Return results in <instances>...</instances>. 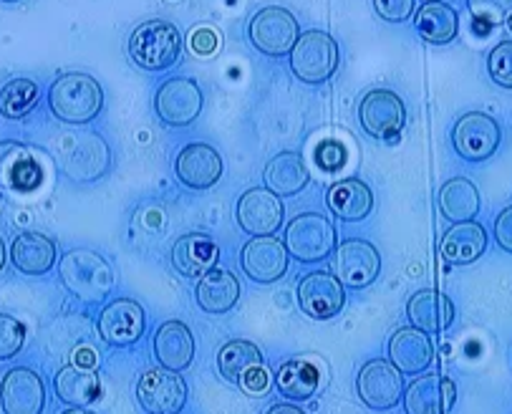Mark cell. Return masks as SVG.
I'll use <instances>...</instances> for the list:
<instances>
[{
    "label": "cell",
    "mask_w": 512,
    "mask_h": 414,
    "mask_svg": "<svg viewBox=\"0 0 512 414\" xmlns=\"http://www.w3.org/2000/svg\"><path fill=\"white\" fill-rule=\"evenodd\" d=\"M48 107L64 124H89L104 107V89L99 81L81 71L59 76L48 89Z\"/></svg>",
    "instance_id": "1"
},
{
    "label": "cell",
    "mask_w": 512,
    "mask_h": 414,
    "mask_svg": "<svg viewBox=\"0 0 512 414\" xmlns=\"http://www.w3.org/2000/svg\"><path fill=\"white\" fill-rule=\"evenodd\" d=\"M59 276L66 291L84 303H101L114 288V271L109 261L89 248H74L64 253Z\"/></svg>",
    "instance_id": "2"
},
{
    "label": "cell",
    "mask_w": 512,
    "mask_h": 414,
    "mask_svg": "<svg viewBox=\"0 0 512 414\" xmlns=\"http://www.w3.org/2000/svg\"><path fill=\"white\" fill-rule=\"evenodd\" d=\"M182 48H185L182 33L162 18L137 26L129 38V56L144 71L172 69L180 61Z\"/></svg>",
    "instance_id": "3"
},
{
    "label": "cell",
    "mask_w": 512,
    "mask_h": 414,
    "mask_svg": "<svg viewBox=\"0 0 512 414\" xmlns=\"http://www.w3.org/2000/svg\"><path fill=\"white\" fill-rule=\"evenodd\" d=\"M338 43L326 31H306L291 48V69L303 84H323L338 69Z\"/></svg>",
    "instance_id": "4"
},
{
    "label": "cell",
    "mask_w": 512,
    "mask_h": 414,
    "mask_svg": "<svg viewBox=\"0 0 512 414\" xmlns=\"http://www.w3.org/2000/svg\"><path fill=\"white\" fill-rule=\"evenodd\" d=\"M336 248V228L321 213H303L286 228V250L301 263H318Z\"/></svg>",
    "instance_id": "5"
},
{
    "label": "cell",
    "mask_w": 512,
    "mask_h": 414,
    "mask_svg": "<svg viewBox=\"0 0 512 414\" xmlns=\"http://www.w3.org/2000/svg\"><path fill=\"white\" fill-rule=\"evenodd\" d=\"M250 43L265 56H286L296 46L301 28H298L296 16L280 6H268L258 11L250 21L248 28Z\"/></svg>",
    "instance_id": "6"
},
{
    "label": "cell",
    "mask_w": 512,
    "mask_h": 414,
    "mask_svg": "<svg viewBox=\"0 0 512 414\" xmlns=\"http://www.w3.org/2000/svg\"><path fill=\"white\" fill-rule=\"evenodd\" d=\"M137 399L147 414H180L187 404V384L169 369H147L137 382Z\"/></svg>",
    "instance_id": "7"
},
{
    "label": "cell",
    "mask_w": 512,
    "mask_h": 414,
    "mask_svg": "<svg viewBox=\"0 0 512 414\" xmlns=\"http://www.w3.org/2000/svg\"><path fill=\"white\" fill-rule=\"evenodd\" d=\"M502 132L495 119L485 112H467L452 129L454 152L467 162H482L500 147Z\"/></svg>",
    "instance_id": "8"
},
{
    "label": "cell",
    "mask_w": 512,
    "mask_h": 414,
    "mask_svg": "<svg viewBox=\"0 0 512 414\" xmlns=\"http://www.w3.org/2000/svg\"><path fill=\"white\" fill-rule=\"evenodd\" d=\"M361 127L374 139H394L407 124V107L402 96L389 89H374L359 104Z\"/></svg>",
    "instance_id": "9"
},
{
    "label": "cell",
    "mask_w": 512,
    "mask_h": 414,
    "mask_svg": "<svg viewBox=\"0 0 512 414\" xmlns=\"http://www.w3.org/2000/svg\"><path fill=\"white\" fill-rule=\"evenodd\" d=\"M356 389H359L361 402L376 412H386V409L396 407L404 394V379L402 372L386 359H371L361 367L359 379H356Z\"/></svg>",
    "instance_id": "10"
},
{
    "label": "cell",
    "mask_w": 512,
    "mask_h": 414,
    "mask_svg": "<svg viewBox=\"0 0 512 414\" xmlns=\"http://www.w3.org/2000/svg\"><path fill=\"white\" fill-rule=\"evenodd\" d=\"M202 101L205 99L195 81L175 76L159 86L157 96H154V109L167 127H187L200 117Z\"/></svg>",
    "instance_id": "11"
},
{
    "label": "cell",
    "mask_w": 512,
    "mask_h": 414,
    "mask_svg": "<svg viewBox=\"0 0 512 414\" xmlns=\"http://www.w3.org/2000/svg\"><path fill=\"white\" fill-rule=\"evenodd\" d=\"M240 263L250 281L255 283H275L288 273L291 255H288L286 243L273 235L263 238H250L240 253Z\"/></svg>",
    "instance_id": "12"
},
{
    "label": "cell",
    "mask_w": 512,
    "mask_h": 414,
    "mask_svg": "<svg viewBox=\"0 0 512 414\" xmlns=\"http://www.w3.org/2000/svg\"><path fill=\"white\" fill-rule=\"evenodd\" d=\"M286 207L275 192L268 187H253L238 200V223L253 238L273 235L275 230L283 228Z\"/></svg>",
    "instance_id": "13"
},
{
    "label": "cell",
    "mask_w": 512,
    "mask_h": 414,
    "mask_svg": "<svg viewBox=\"0 0 512 414\" xmlns=\"http://www.w3.org/2000/svg\"><path fill=\"white\" fill-rule=\"evenodd\" d=\"M298 303H301L303 314L311 316V319H333L344 308L346 288L333 273L313 271L298 283Z\"/></svg>",
    "instance_id": "14"
},
{
    "label": "cell",
    "mask_w": 512,
    "mask_h": 414,
    "mask_svg": "<svg viewBox=\"0 0 512 414\" xmlns=\"http://www.w3.org/2000/svg\"><path fill=\"white\" fill-rule=\"evenodd\" d=\"M336 278L344 288H366L379 278L381 255L369 240L351 238L336 248Z\"/></svg>",
    "instance_id": "15"
},
{
    "label": "cell",
    "mask_w": 512,
    "mask_h": 414,
    "mask_svg": "<svg viewBox=\"0 0 512 414\" xmlns=\"http://www.w3.org/2000/svg\"><path fill=\"white\" fill-rule=\"evenodd\" d=\"M147 329L144 308L132 298H117L106 303L99 314V336L111 346H132Z\"/></svg>",
    "instance_id": "16"
},
{
    "label": "cell",
    "mask_w": 512,
    "mask_h": 414,
    "mask_svg": "<svg viewBox=\"0 0 512 414\" xmlns=\"http://www.w3.org/2000/svg\"><path fill=\"white\" fill-rule=\"evenodd\" d=\"M0 407L3 414H43L46 387L33 369L16 367L0 382Z\"/></svg>",
    "instance_id": "17"
},
{
    "label": "cell",
    "mask_w": 512,
    "mask_h": 414,
    "mask_svg": "<svg viewBox=\"0 0 512 414\" xmlns=\"http://www.w3.org/2000/svg\"><path fill=\"white\" fill-rule=\"evenodd\" d=\"M177 180L190 190H210L222 177V157L205 142H192L177 154Z\"/></svg>",
    "instance_id": "18"
},
{
    "label": "cell",
    "mask_w": 512,
    "mask_h": 414,
    "mask_svg": "<svg viewBox=\"0 0 512 414\" xmlns=\"http://www.w3.org/2000/svg\"><path fill=\"white\" fill-rule=\"evenodd\" d=\"M457 402V387L442 374H424L407 387L404 412L407 414H449Z\"/></svg>",
    "instance_id": "19"
},
{
    "label": "cell",
    "mask_w": 512,
    "mask_h": 414,
    "mask_svg": "<svg viewBox=\"0 0 512 414\" xmlns=\"http://www.w3.org/2000/svg\"><path fill=\"white\" fill-rule=\"evenodd\" d=\"M154 356L159 367L169 372H185L195 359V336L182 321H164L154 334Z\"/></svg>",
    "instance_id": "20"
},
{
    "label": "cell",
    "mask_w": 512,
    "mask_h": 414,
    "mask_svg": "<svg viewBox=\"0 0 512 414\" xmlns=\"http://www.w3.org/2000/svg\"><path fill=\"white\" fill-rule=\"evenodd\" d=\"M389 361L402 374H422L432 367L434 344L429 334L419 329H399L389 341Z\"/></svg>",
    "instance_id": "21"
},
{
    "label": "cell",
    "mask_w": 512,
    "mask_h": 414,
    "mask_svg": "<svg viewBox=\"0 0 512 414\" xmlns=\"http://www.w3.org/2000/svg\"><path fill=\"white\" fill-rule=\"evenodd\" d=\"M220 248L207 233H187L172 248V266L185 278H202L217 268Z\"/></svg>",
    "instance_id": "22"
},
{
    "label": "cell",
    "mask_w": 512,
    "mask_h": 414,
    "mask_svg": "<svg viewBox=\"0 0 512 414\" xmlns=\"http://www.w3.org/2000/svg\"><path fill=\"white\" fill-rule=\"evenodd\" d=\"M43 170L38 160L18 142L0 144V185L18 192H31L41 187Z\"/></svg>",
    "instance_id": "23"
},
{
    "label": "cell",
    "mask_w": 512,
    "mask_h": 414,
    "mask_svg": "<svg viewBox=\"0 0 512 414\" xmlns=\"http://www.w3.org/2000/svg\"><path fill=\"white\" fill-rule=\"evenodd\" d=\"M409 324L424 334H442L454 321V303L442 291H417L407 301Z\"/></svg>",
    "instance_id": "24"
},
{
    "label": "cell",
    "mask_w": 512,
    "mask_h": 414,
    "mask_svg": "<svg viewBox=\"0 0 512 414\" xmlns=\"http://www.w3.org/2000/svg\"><path fill=\"white\" fill-rule=\"evenodd\" d=\"M487 233L480 223L467 220V223H454L442 238L439 253L449 266H470L485 253Z\"/></svg>",
    "instance_id": "25"
},
{
    "label": "cell",
    "mask_w": 512,
    "mask_h": 414,
    "mask_svg": "<svg viewBox=\"0 0 512 414\" xmlns=\"http://www.w3.org/2000/svg\"><path fill=\"white\" fill-rule=\"evenodd\" d=\"M11 261L26 276H46L56 263V245L48 235L26 230L13 240Z\"/></svg>",
    "instance_id": "26"
},
{
    "label": "cell",
    "mask_w": 512,
    "mask_h": 414,
    "mask_svg": "<svg viewBox=\"0 0 512 414\" xmlns=\"http://www.w3.org/2000/svg\"><path fill=\"white\" fill-rule=\"evenodd\" d=\"M326 202L331 207V213L344 220V223H359V220L369 218L371 210H374L371 187L366 182L356 180V177L328 187Z\"/></svg>",
    "instance_id": "27"
},
{
    "label": "cell",
    "mask_w": 512,
    "mask_h": 414,
    "mask_svg": "<svg viewBox=\"0 0 512 414\" xmlns=\"http://www.w3.org/2000/svg\"><path fill=\"white\" fill-rule=\"evenodd\" d=\"M263 180L265 187L278 197H291L311 182V172L298 152H280L265 165Z\"/></svg>",
    "instance_id": "28"
},
{
    "label": "cell",
    "mask_w": 512,
    "mask_h": 414,
    "mask_svg": "<svg viewBox=\"0 0 512 414\" xmlns=\"http://www.w3.org/2000/svg\"><path fill=\"white\" fill-rule=\"evenodd\" d=\"M56 394L69 407H89L101 397V379L94 367H79L69 364L53 379Z\"/></svg>",
    "instance_id": "29"
},
{
    "label": "cell",
    "mask_w": 512,
    "mask_h": 414,
    "mask_svg": "<svg viewBox=\"0 0 512 414\" xmlns=\"http://www.w3.org/2000/svg\"><path fill=\"white\" fill-rule=\"evenodd\" d=\"M195 296L207 314H227L240 298V281L225 268H212L200 278Z\"/></svg>",
    "instance_id": "30"
},
{
    "label": "cell",
    "mask_w": 512,
    "mask_h": 414,
    "mask_svg": "<svg viewBox=\"0 0 512 414\" xmlns=\"http://www.w3.org/2000/svg\"><path fill=\"white\" fill-rule=\"evenodd\" d=\"M439 210L452 223H467L480 213V192L467 177L447 180L439 192Z\"/></svg>",
    "instance_id": "31"
},
{
    "label": "cell",
    "mask_w": 512,
    "mask_h": 414,
    "mask_svg": "<svg viewBox=\"0 0 512 414\" xmlns=\"http://www.w3.org/2000/svg\"><path fill=\"white\" fill-rule=\"evenodd\" d=\"M275 384L283 397L293 399V402H306L321 387V374L306 359H291L275 374Z\"/></svg>",
    "instance_id": "32"
},
{
    "label": "cell",
    "mask_w": 512,
    "mask_h": 414,
    "mask_svg": "<svg viewBox=\"0 0 512 414\" xmlns=\"http://www.w3.org/2000/svg\"><path fill=\"white\" fill-rule=\"evenodd\" d=\"M414 26H417V33L427 43L444 46V43H449L457 36V13L447 3H442V0L424 3L417 11V16H414Z\"/></svg>",
    "instance_id": "33"
},
{
    "label": "cell",
    "mask_w": 512,
    "mask_h": 414,
    "mask_svg": "<svg viewBox=\"0 0 512 414\" xmlns=\"http://www.w3.org/2000/svg\"><path fill=\"white\" fill-rule=\"evenodd\" d=\"M260 364H265L263 351H260L253 341L245 339L227 341L220 349V354H217V369H220V374L227 382L235 384H238V379L243 377L245 372H250L253 367H260Z\"/></svg>",
    "instance_id": "34"
},
{
    "label": "cell",
    "mask_w": 512,
    "mask_h": 414,
    "mask_svg": "<svg viewBox=\"0 0 512 414\" xmlns=\"http://www.w3.org/2000/svg\"><path fill=\"white\" fill-rule=\"evenodd\" d=\"M41 89L31 79H11L0 89V114L6 119H23L36 109Z\"/></svg>",
    "instance_id": "35"
},
{
    "label": "cell",
    "mask_w": 512,
    "mask_h": 414,
    "mask_svg": "<svg viewBox=\"0 0 512 414\" xmlns=\"http://www.w3.org/2000/svg\"><path fill=\"white\" fill-rule=\"evenodd\" d=\"M472 18L487 28L505 26L512 18V0H467Z\"/></svg>",
    "instance_id": "36"
},
{
    "label": "cell",
    "mask_w": 512,
    "mask_h": 414,
    "mask_svg": "<svg viewBox=\"0 0 512 414\" xmlns=\"http://www.w3.org/2000/svg\"><path fill=\"white\" fill-rule=\"evenodd\" d=\"M26 344V326L11 314H0V361H8Z\"/></svg>",
    "instance_id": "37"
},
{
    "label": "cell",
    "mask_w": 512,
    "mask_h": 414,
    "mask_svg": "<svg viewBox=\"0 0 512 414\" xmlns=\"http://www.w3.org/2000/svg\"><path fill=\"white\" fill-rule=\"evenodd\" d=\"M490 79L502 89H512V41H502L487 56Z\"/></svg>",
    "instance_id": "38"
},
{
    "label": "cell",
    "mask_w": 512,
    "mask_h": 414,
    "mask_svg": "<svg viewBox=\"0 0 512 414\" xmlns=\"http://www.w3.org/2000/svg\"><path fill=\"white\" fill-rule=\"evenodd\" d=\"M316 165L323 172H336L346 165V147L336 139H326L316 147Z\"/></svg>",
    "instance_id": "39"
},
{
    "label": "cell",
    "mask_w": 512,
    "mask_h": 414,
    "mask_svg": "<svg viewBox=\"0 0 512 414\" xmlns=\"http://www.w3.org/2000/svg\"><path fill=\"white\" fill-rule=\"evenodd\" d=\"M414 3L417 0H374V8L384 21L404 23L414 16Z\"/></svg>",
    "instance_id": "40"
},
{
    "label": "cell",
    "mask_w": 512,
    "mask_h": 414,
    "mask_svg": "<svg viewBox=\"0 0 512 414\" xmlns=\"http://www.w3.org/2000/svg\"><path fill=\"white\" fill-rule=\"evenodd\" d=\"M238 387L243 389L245 394H250V397H265V394L270 392V374L268 369H265V364L245 372L243 377L238 379Z\"/></svg>",
    "instance_id": "41"
},
{
    "label": "cell",
    "mask_w": 512,
    "mask_h": 414,
    "mask_svg": "<svg viewBox=\"0 0 512 414\" xmlns=\"http://www.w3.org/2000/svg\"><path fill=\"white\" fill-rule=\"evenodd\" d=\"M495 238L497 245L507 253H512V207L502 210L495 220Z\"/></svg>",
    "instance_id": "42"
},
{
    "label": "cell",
    "mask_w": 512,
    "mask_h": 414,
    "mask_svg": "<svg viewBox=\"0 0 512 414\" xmlns=\"http://www.w3.org/2000/svg\"><path fill=\"white\" fill-rule=\"evenodd\" d=\"M217 46L215 36H212V31H197L195 33V51L197 54H212Z\"/></svg>",
    "instance_id": "43"
},
{
    "label": "cell",
    "mask_w": 512,
    "mask_h": 414,
    "mask_svg": "<svg viewBox=\"0 0 512 414\" xmlns=\"http://www.w3.org/2000/svg\"><path fill=\"white\" fill-rule=\"evenodd\" d=\"M268 414H306L301 407H296V404H273V407L268 409Z\"/></svg>",
    "instance_id": "44"
},
{
    "label": "cell",
    "mask_w": 512,
    "mask_h": 414,
    "mask_svg": "<svg viewBox=\"0 0 512 414\" xmlns=\"http://www.w3.org/2000/svg\"><path fill=\"white\" fill-rule=\"evenodd\" d=\"M76 356H79V361H86L84 367H94V354H91V351L84 349V351H79Z\"/></svg>",
    "instance_id": "45"
},
{
    "label": "cell",
    "mask_w": 512,
    "mask_h": 414,
    "mask_svg": "<svg viewBox=\"0 0 512 414\" xmlns=\"http://www.w3.org/2000/svg\"><path fill=\"white\" fill-rule=\"evenodd\" d=\"M6 258H8V253H6V243H3V238H0V271H3V268H6Z\"/></svg>",
    "instance_id": "46"
},
{
    "label": "cell",
    "mask_w": 512,
    "mask_h": 414,
    "mask_svg": "<svg viewBox=\"0 0 512 414\" xmlns=\"http://www.w3.org/2000/svg\"><path fill=\"white\" fill-rule=\"evenodd\" d=\"M64 414H94V412H89V409H84V407H74V409H66Z\"/></svg>",
    "instance_id": "47"
},
{
    "label": "cell",
    "mask_w": 512,
    "mask_h": 414,
    "mask_svg": "<svg viewBox=\"0 0 512 414\" xmlns=\"http://www.w3.org/2000/svg\"><path fill=\"white\" fill-rule=\"evenodd\" d=\"M0 3H21V0H0Z\"/></svg>",
    "instance_id": "48"
},
{
    "label": "cell",
    "mask_w": 512,
    "mask_h": 414,
    "mask_svg": "<svg viewBox=\"0 0 512 414\" xmlns=\"http://www.w3.org/2000/svg\"><path fill=\"white\" fill-rule=\"evenodd\" d=\"M422 3H434V0H422Z\"/></svg>",
    "instance_id": "49"
},
{
    "label": "cell",
    "mask_w": 512,
    "mask_h": 414,
    "mask_svg": "<svg viewBox=\"0 0 512 414\" xmlns=\"http://www.w3.org/2000/svg\"><path fill=\"white\" fill-rule=\"evenodd\" d=\"M0 202H3V192H0Z\"/></svg>",
    "instance_id": "50"
},
{
    "label": "cell",
    "mask_w": 512,
    "mask_h": 414,
    "mask_svg": "<svg viewBox=\"0 0 512 414\" xmlns=\"http://www.w3.org/2000/svg\"><path fill=\"white\" fill-rule=\"evenodd\" d=\"M507 23H510V28H512V18H510V21H507Z\"/></svg>",
    "instance_id": "51"
}]
</instances>
